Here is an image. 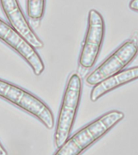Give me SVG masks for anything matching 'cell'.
Instances as JSON below:
<instances>
[{
    "label": "cell",
    "mask_w": 138,
    "mask_h": 155,
    "mask_svg": "<svg viewBox=\"0 0 138 155\" xmlns=\"http://www.w3.org/2000/svg\"><path fill=\"white\" fill-rule=\"evenodd\" d=\"M0 98L34 116L48 129L54 126V116L49 107L28 91L0 78Z\"/></svg>",
    "instance_id": "3957f363"
},
{
    "label": "cell",
    "mask_w": 138,
    "mask_h": 155,
    "mask_svg": "<svg viewBox=\"0 0 138 155\" xmlns=\"http://www.w3.org/2000/svg\"><path fill=\"white\" fill-rule=\"evenodd\" d=\"M136 79H138V66L129 68L127 70H121L116 73V74L107 78L99 84L94 86L90 92V100L96 102L99 98H101L112 90L120 87L122 85L131 82Z\"/></svg>",
    "instance_id": "ba28073f"
},
{
    "label": "cell",
    "mask_w": 138,
    "mask_h": 155,
    "mask_svg": "<svg viewBox=\"0 0 138 155\" xmlns=\"http://www.w3.org/2000/svg\"><path fill=\"white\" fill-rule=\"evenodd\" d=\"M87 29L79 56V65L90 69L94 65L101 50L105 32L104 17L98 11L91 9L88 13Z\"/></svg>",
    "instance_id": "5b68a950"
},
{
    "label": "cell",
    "mask_w": 138,
    "mask_h": 155,
    "mask_svg": "<svg viewBox=\"0 0 138 155\" xmlns=\"http://www.w3.org/2000/svg\"><path fill=\"white\" fill-rule=\"evenodd\" d=\"M137 53L138 44L133 40L125 41L86 78V82L90 86L99 84L104 79L123 70L133 61Z\"/></svg>",
    "instance_id": "277c9868"
},
{
    "label": "cell",
    "mask_w": 138,
    "mask_h": 155,
    "mask_svg": "<svg viewBox=\"0 0 138 155\" xmlns=\"http://www.w3.org/2000/svg\"><path fill=\"white\" fill-rule=\"evenodd\" d=\"M128 6L132 11L138 12V0H131Z\"/></svg>",
    "instance_id": "30bf717a"
},
{
    "label": "cell",
    "mask_w": 138,
    "mask_h": 155,
    "mask_svg": "<svg viewBox=\"0 0 138 155\" xmlns=\"http://www.w3.org/2000/svg\"><path fill=\"white\" fill-rule=\"evenodd\" d=\"M46 0H27V14L33 20H41L45 12Z\"/></svg>",
    "instance_id": "9c48e42d"
},
{
    "label": "cell",
    "mask_w": 138,
    "mask_h": 155,
    "mask_svg": "<svg viewBox=\"0 0 138 155\" xmlns=\"http://www.w3.org/2000/svg\"><path fill=\"white\" fill-rule=\"evenodd\" d=\"M0 41L15 51L28 63L35 75L40 76L44 72V64L36 48L31 45L14 28L1 19Z\"/></svg>",
    "instance_id": "8992f818"
},
{
    "label": "cell",
    "mask_w": 138,
    "mask_h": 155,
    "mask_svg": "<svg viewBox=\"0 0 138 155\" xmlns=\"http://www.w3.org/2000/svg\"><path fill=\"white\" fill-rule=\"evenodd\" d=\"M124 118L118 110L107 112L69 137L53 155H80Z\"/></svg>",
    "instance_id": "6da1fadb"
},
{
    "label": "cell",
    "mask_w": 138,
    "mask_h": 155,
    "mask_svg": "<svg viewBox=\"0 0 138 155\" xmlns=\"http://www.w3.org/2000/svg\"><path fill=\"white\" fill-rule=\"evenodd\" d=\"M0 155H8V153H7V150L1 144V142H0Z\"/></svg>",
    "instance_id": "8fae6325"
},
{
    "label": "cell",
    "mask_w": 138,
    "mask_h": 155,
    "mask_svg": "<svg viewBox=\"0 0 138 155\" xmlns=\"http://www.w3.org/2000/svg\"><path fill=\"white\" fill-rule=\"evenodd\" d=\"M0 6L12 28L35 48H43V41L39 38L29 24L18 0H0Z\"/></svg>",
    "instance_id": "52a82bcc"
},
{
    "label": "cell",
    "mask_w": 138,
    "mask_h": 155,
    "mask_svg": "<svg viewBox=\"0 0 138 155\" xmlns=\"http://www.w3.org/2000/svg\"><path fill=\"white\" fill-rule=\"evenodd\" d=\"M82 91V78L77 73H72L68 78L57 120L53 139L57 148L70 137L81 101Z\"/></svg>",
    "instance_id": "7a4b0ae2"
}]
</instances>
